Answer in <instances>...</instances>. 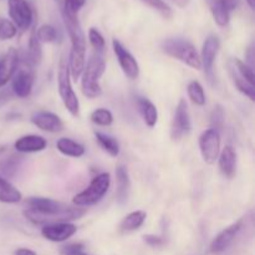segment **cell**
Segmentation results:
<instances>
[{
	"label": "cell",
	"instance_id": "obj_8",
	"mask_svg": "<svg viewBox=\"0 0 255 255\" xmlns=\"http://www.w3.org/2000/svg\"><path fill=\"white\" fill-rule=\"evenodd\" d=\"M192 129L191 115H189L188 106L186 100H181L176 107L173 120L171 125V138L173 141H178L182 137L187 136Z\"/></svg>",
	"mask_w": 255,
	"mask_h": 255
},
{
	"label": "cell",
	"instance_id": "obj_16",
	"mask_svg": "<svg viewBox=\"0 0 255 255\" xmlns=\"http://www.w3.org/2000/svg\"><path fill=\"white\" fill-rule=\"evenodd\" d=\"M32 85H34V72L31 71V69H22L12 79L11 90L15 96L25 99L31 94Z\"/></svg>",
	"mask_w": 255,
	"mask_h": 255
},
{
	"label": "cell",
	"instance_id": "obj_17",
	"mask_svg": "<svg viewBox=\"0 0 255 255\" xmlns=\"http://www.w3.org/2000/svg\"><path fill=\"white\" fill-rule=\"evenodd\" d=\"M46 139L39 134H26L22 136L15 142L14 147L20 153H35V152H41L46 148Z\"/></svg>",
	"mask_w": 255,
	"mask_h": 255
},
{
	"label": "cell",
	"instance_id": "obj_4",
	"mask_svg": "<svg viewBox=\"0 0 255 255\" xmlns=\"http://www.w3.org/2000/svg\"><path fill=\"white\" fill-rule=\"evenodd\" d=\"M162 51L192 69H202L198 51L196 46L188 40L181 39V37H171V39L164 40L162 42Z\"/></svg>",
	"mask_w": 255,
	"mask_h": 255
},
{
	"label": "cell",
	"instance_id": "obj_25",
	"mask_svg": "<svg viewBox=\"0 0 255 255\" xmlns=\"http://www.w3.org/2000/svg\"><path fill=\"white\" fill-rule=\"evenodd\" d=\"M229 72H231V76L232 79H233V82L234 85H236L237 89L239 90V91L242 92L243 95H246L247 97H248L251 101H254L255 100V87L254 85L249 84L248 81H247L246 79H243V77L241 76V75L237 72V70L234 69V66L232 65V62L229 61Z\"/></svg>",
	"mask_w": 255,
	"mask_h": 255
},
{
	"label": "cell",
	"instance_id": "obj_33",
	"mask_svg": "<svg viewBox=\"0 0 255 255\" xmlns=\"http://www.w3.org/2000/svg\"><path fill=\"white\" fill-rule=\"evenodd\" d=\"M20 157H10L9 159L0 162V178H5L11 177L16 171L17 166H19Z\"/></svg>",
	"mask_w": 255,
	"mask_h": 255
},
{
	"label": "cell",
	"instance_id": "obj_19",
	"mask_svg": "<svg viewBox=\"0 0 255 255\" xmlns=\"http://www.w3.org/2000/svg\"><path fill=\"white\" fill-rule=\"evenodd\" d=\"M117 179V202L120 204L126 203L131 191V181H129L128 171L125 166H119L116 168Z\"/></svg>",
	"mask_w": 255,
	"mask_h": 255
},
{
	"label": "cell",
	"instance_id": "obj_24",
	"mask_svg": "<svg viewBox=\"0 0 255 255\" xmlns=\"http://www.w3.org/2000/svg\"><path fill=\"white\" fill-rule=\"evenodd\" d=\"M22 194L15 186H12L7 179L0 178V202L7 204L19 203Z\"/></svg>",
	"mask_w": 255,
	"mask_h": 255
},
{
	"label": "cell",
	"instance_id": "obj_37",
	"mask_svg": "<svg viewBox=\"0 0 255 255\" xmlns=\"http://www.w3.org/2000/svg\"><path fill=\"white\" fill-rule=\"evenodd\" d=\"M85 4H86V0H64L61 4V10L72 12V14H79Z\"/></svg>",
	"mask_w": 255,
	"mask_h": 255
},
{
	"label": "cell",
	"instance_id": "obj_27",
	"mask_svg": "<svg viewBox=\"0 0 255 255\" xmlns=\"http://www.w3.org/2000/svg\"><path fill=\"white\" fill-rule=\"evenodd\" d=\"M187 92H188V97L192 101V104L196 105V106H204L206 105V92H204L203 86L201 85V82L191 81L187 86Z\"/></svg>",
	"mask_w": 255,
	"mask_h": 255
},
{
	"label": "cell",
	"instance_id": "obj_1",
	"mask_svg": "<svg viewBox=\"0 0 255 255\" xmlns=\"http://www.w3.org/2000/svg\"><path fill=\"white\" fill-rule=\"evenodd\" d=\"M25 206L27 208L24 211V216L27 221L35 226L41 227L60 222L75 221L86 213V211L81 207H71L62 202L42 197L29 198Z\"/></svg>",
	"mask_w": 255,
	"mask_h": 255
},
{
	"label": "cell",
	"instance_id": "obj_14",
	"mask_svg": "<svg viewBox=\"0 0 255 255\" xmlns=\"http://www.w3.org/2000/svg\"><path fill=\"white\" fill-rule=\"evenodd\" d=\"M19 65V52L10 47L6 54L0 59V87L5 86L14 77Z\"/></svg>",
	"mask_w": 255,
	"mask_h": 255
},
{
	"label": "cell",
	"instance_id": "obj_20",
	"mask_svg": "<svg viewBox=\"0 0 255 255\" xmlns=\"http://www.w3.org/2000/svg\"><path fill=\"white\" fill-rule=\"evenodd\" d=\"M137 106H138L139 114H141L144 124L151 128L156 126L157 121H158V111H157V107L154 106L153 102L149 101L146 97H138Z\"/></svg>",
	"mask_w": 255,
	"mask_h": 255
},
{
	"label": "cell",
	"instance_id": "obj_41",
	"mask_svg": "<svg viewBox=\"0 0 255 255\" xmlns=\"http://www.w3.org/2000/svg\"><path fill=\"white\" fill-rule=\"evenodd\" d=\"M14 254L15 255H37L34 251H31V249H27V248L16 249Z\"/></svg>",
	"mask_w": 255,
	"mask_h": 255
},
{
	"label": "cell",
	"instance_id": "obj_44",
	"mask_svg": "<svg viewBox=\"0 0 255 255\" xmlns=\"http://www.w3.org/2000/svg\"><path fill=\"white\" fill-rule=\"evenodd\" d=\"M56 1H57V2H59V4H60V5H61V4H62V1H64V0H56Z\"/></svg>",
	"mask_w": 255,
	"mask_h": 255
},
{
	"label": "cell",
	"instance_id": "obj_7",
	"mask_svg": "<svg viewBox=\"0 0 255 255\" xmlns=\"http://www.w3.org/2000/svg\"><path fill=\"white\" fill-rule=\"evenodd\" d=\"M199 149L204 162L213 164L221 153V133L213 128L206 129L199 137Z\"/></svg>",
	"mask_w": 255,
	"mask_h": 255
},
{
	"label": "cell",
	"instance_id": "obj_9",
	"mask_svg": "<svg viewBox=\"0 0 255 255\" xmlns=\"http://www.w3.org/2000/svg\"><path fill=\"white\" fill-rule=\"evenodd\" d=\"M219 49H221V41H219L218 36L209 35L204 40L203 47H202V54L199 57H201V66L203 67L204 75H206L209 82H212V80L214 79L213 69Z\"/></svg>",
	"mask_w": 255,
	"mask_h": 255
},
{
	"label": "cell",
	"instance_id": "obj_32",
	"mask_svg": "<svg viewBox=\"0 0 255 255\" xmlns=\"http://www.w3.org/2000/svg\"><path fill=\"white\" fill-rule=\"evenodd\" d=\"M231 62L234 66V69L237 70V72H238L243 79H246L249 84L254 85V72L252 66H249L248 64H246V62H243L239 59L231 60Z\"/></svg>",
	"mask_w": 255,
	"mask_h": 255
},
{
	"label": "cell",
	"instance_id": "obj_28",
	"mask_svg": "<svg viewBox=\"0 0 255 255\" xmlns=\"http://www.w3.org/2000/svg\"><path fill=\"white\" fill-rule=\"evenodd\" d=\"M211 10L213 14L214 20L219 26H227L231 19V12L218 1V0H211Z\"/></svg>",
	"mask_w": 255,
	"mask_h": 255
},
{
	"label": "cell",
	"instance_id": "obj_42",
	"mask_svg": "<svg viewBox=\"0 0 255 255\" xmlns=\"http://www.w3.org/2000/svg\"><path fill=\"white\" fill-rule=\"evenodd\" d=\"M176 5H178L179 7H186L188 6V4L191 2V0H172Z\"/></svg>",
	"mask_w": 255,
	"mask_h": 255
},
{
	"label": "cell",
	"instance_id": "obj_29",
	"mask_svg": "<svg viewBox=\"0 0 255 255\" xmlns=\"http://www.w3.org/2000/svg\"><path fill=\"white\" fill-rule=\"evenodd\" d=\"M91 121L97 126H110L114 122V115L110 110L107 109H97L92 111L91 116H90Z\"/></svg>",
	"mask_w": 255,
	"mask_h": 255
},
{
	"label": "cell",
	"instance_id": "obj_43",
	"mask_svg": "<svg viewBox=\"0 0 255 255\" xmlns=\"http://www.w3.org/2000/svg\"><path fill=\"white\" fill-rule=\"evenodd\" d=\"M247 2H248V5L251 6L252 10H254L255 7V0H247Z\"/></svg>",
	"mask_w": 255,
	"mask_h": 255
},
{
	"label": "cell",
	"instance_id": "obj_18",
	"mask_svg": "<svg viewBox=\"0 0 255 255\" xmlns=\"http://www.w3.org/2000/svg\"><path fill=\"white\" fill-rule=\"evenodd\" d=\"M237 152L232 146H226L218 156L219 171L227 178H233L237 172Z\"/></svg>",
	"mask_w": 255,
	"mask_h": 255
},
{
	"label": "cell",
	"instance_id": "obj_10",
	"mask_svg": "<svg viewBox=\"0 0 255 255\" xmlns=\"http://www.w3.org/2000/svg\"><path fill=\"white\" fill-rule=\"evenodd\" d=\"M9 15L12 24L20 30L29 29L34 20V11L26 0H9Z\"/></svg>",
	"mask_w": 255,
	"mask_h": 255
},
{
	"label": "cell",
	"instance_id": "obj_3",
	"mask_svg": "<svg viewBox=\"0 0 255 255\" xmlns=\"http://www.w3.org/2000/svg\"><path fill=\"white\" fill-rule=\"evenodd\" d=\"M106 70L104 54H94L90 56L87 64H85L84 71H82V94L89 99H96L102 94L100 79Z\"/></svg>",
	"mask_w": 255,
	"mask_h": 255
},
{
	"label": "cell",
	"instance_id": "obj_11",
	"mask_svg": "<svg viewBox=\"0 0 255 255\" xmlns=\"http://www.w3.org/2000/svg\"><path fill=\"white\" fill-rule=\"evenodd\" d=\"M112 47H114L117 61H119L120 66H121L125 75H126L127 77H129L131 80L137 79V77L139 76V66L137 60L133 57V55H132L117 39L112 40Z\"/></svg>",
	"mask_w": 255,
	"mask_h": 255
},
{
	"label": "cell",
	"instance_id": "obj_23",
	"mask_svg": "<svg viewBox=\"0 0 255 255\" xmlns=\"http://www.w3.org/2000/svg\"><path fill=\"white\" fill-rule=\"evenodd\" d=\"M56 148L59 149L60 153L67 157H74V158H79V157L85 154V147L80 144L79 142L74 141L71 138H60L56 142Z\"/></svg>",
	"mask_w": 255,
	"mask_h": 255
},
{
	"label": "cell",
	"instance_id": "obj_36",
	"mask_svg": "<svg viewBox=\"0 0 255 255\" xmlns=\"http://www.w3.org/2000/svg\"><path fill=\"white\" fill-rule=\"evenodd\" d=\"M141 1L144 2L146 5H148V6H151L152 9L157 10V11H158L162 16L166 17V19L172 16L171 7H169L166 2L162 1V0H141Z\"/></svg>",
	"mask_w": 255,
	"mask_h": 255
},
{
	"label": "cell",
	"instance_id": "obj_2",
	"mask_svg": "<svg viewBox=\"0 0 255 255\" xmlns=\"http://www.w3.org/2000/svg\"><path fill=\"white\" fill-rule=\"evenodd\" d=\"M61 11L64 24L70 36V41H71V50H70V56L67 59L70 75L76 81L81 76L85 64H86V37H85L82 27L80 25L77 14L64 11V10Z\"/></svg>",
	"mask_w": 255,
	"mask_h": 255
},
{
	"label": "cell",
	"instance_id": "obj_15",
	"mask_svg": "<svg viewBox=\"0 0 255 255\" xmlns=\"http://www.w3.org/2000/svg\"><path fill=\"white\" fill-rule=\"evenodd\" d=\"M31 122L40 128L41 131L50 132V133H56V132L62 131L64 124L61 119L57 115L47 111H39L32 115Z\"/></svg>",
	"mask_w": 255,
	"mask_h": 255
},
{
	"label": "cell",
	"instance_id": "obj_30",
	"mask_svg": "<svg viewBox=\"0 0 255 255\" xmlns=\"http://www.w3.org/2000/svg\"><path fill=\"white\" fill-rule=\"evenodd\" d=\"M35 34L40 42H55L57 40V30L52 25H42L35 30Z\"/></svg>",
	"mask_w": 255,
	"mask_h": 255
},
{
	"label": "cell",
	"instance_id": "obj_21",
	"mask_svg": "<svg viewBox=\"0 0 255 255\" xmlns=\"http://www.w3.org/2000/svg\"><path fill=\"white\" fill-rule=\"evenodd\" d=\"M42 57V50H41V42L37 40L36 34H35V30H32L31 35H30L29 39V45H27V51L25 55L24 60L26 62L27 66L30 69L37 66L41 61Z\"/></svg>",
	"mask_w": 255,
	"mask_h": 255
},
{
	"label": "cell",
	"instance_id": "obj_5",
	"mask_svg": "<svg viewBox=\"0 0 255 255\" xmlns=\"http://www.w3.org/2000/svg\"><path fill=\"white\" fill-rule=\"evenodd\" d=\"M111 186V176L107 172L97 174L90 182L89 187L74 197L72 202L76 207H90L99 203L109 192Z\"/></svg>",
	"mask_w": 255,
	"mask_h": 255
},
{
	"label": "cell",
	"instance_id": "obj_38",
	"mask_svg": "<svg viewBox=\"0 0 255 255\" xmlns=\"http://www.w3.org/2000/svg\"><path fill=\"white\" fill-rule=\"evenodd\" d=\"M61 255H89L84 252V246L80 243L69 244V246L62 247L60 251Z\"/></svg>",
	"mask_w": 255,
	"mask_h": 255
},
{
	"label": "cell",
	"instance_id": "obj_31",
	"mask_svg": "<svg viewBox=\"0 0 255 255\" xmlns=\"http://www.w3.org/2000/svg\"><path fill=\"white\" fill-rule=\"evenodd\" d=\"M89 40L92 49H94V52H97V54H104L106 42H105L104 36H102V34L99 31V30L95 29V27H91V29L89 30Z\"/></svg>",
	"mask_w": 255,
	"mask_h": 255
},
{
	"label": "cell",
	"instance_id": "obj_12",
	"mask_svg": "<svg viewBox=\"0 0 255 255\" xmlns=\"http://www.w3.org/2000/svg\"><path fill=\"white\" fill-rule=\"evenodd\" d=\"M243 228V219H239L236 223L231 224L229 227H227L226 229L221 232L216 238L212 241L211 247H209V251L213 254H221L223 252H226L229 247L232 246V243L234 242V239L237 238L239 232Z\"/></svg>",
	"mask_w": 255,
	"mask_h": 255
},
{
	"label": "cell",
	"instance_id": "obj_34",
	"mask_svg": "<svg viewBox=\"0 0 255 255\" xmlns=\"http://www.w3.org/2000/svg\"><path fill=\"white\" fill-rule=\"evenodd\" d=\"M224 120H226V115H224L223 107L221 105H217L211 114V128L216 129L217 132L221 133L224 127Z\"/></svg>",
	"mask_w": 255,
	"mask_h": 255
},
{
	"label": "cell",
	"instance_id": "obj_6",
	"mask_svg": "<svg viewBox=\"0 0 255 255\" xmlns=\"http://www.w3.org/2000/svg\"><path fill=\"white\" fill-rule=\"evenodd\" d=\"M69 62L65 56L60 59L59 72H57V84H59V94L62 100V104L66 107L67 111L74 117H77L80 114V102L75 94L74 89L71 86V80H70Z\"/></svg>",
	"mask_w": 255,
	"mask_h": 255
},
{
	"label": "cell",
	"instance_id": "obj_39",
	"mask_svg": "<svg viewBox=\"0 0 255 255\" xmlns=\"http://www.w3.org/2000/svg\"><path fill=\"white\" fill-rule=\"evenodd\" d=\"M143 241L146 242V244H148L149 247H161L163 244V239L159 238V237L153 236V234H147L143 237Z\"/></svg>",
	"mask_w": 255,
	"mask_h": 255
},
{
	"label": "cell",
	"instance_id": "obj_26",
	"mask_svg": "<svg viewBox=\"0 0 255 255\" xmlns=\"http://www.w3.org/2000/svg\"><path fill=\"white\" fill-rule=\"evenodd\" d=\"M95 137H96V141L99 142V144L102 147V149L106 151L110 156H119L120 144L116 138H114V137L109 136V134L106 133H102V132H95Z\"/></svg>",
	"mask_w": 255,
	"mask_h": 255
},
{
	"label": "cell",
	"instance_id": "obj_40",
	"mask_svg": "<svg viewBox=\"0 0 255 255\" xmlns=\"http://www.w3.org/2000/svg\"><path fill=\"white\" fill-rule=\"evenodd\" d=\"M218 1L221 2V4L223 5V6L226 7L229 12H231V11H233L237 6H238L241 0H218Z\"/></svg>",
	"mask_w": 255,
	"mask_h": 255
},
{
	"label": "cell",
	"instance_id": "obj_35",
	"mask_svg": "<svg viewBox=\"0 0 255 255\" xmlns=\"http://www.w3.org/2000/svg\"><path fill=\"white\" fill-rule=\"evenodd\" d=\"M16 35V26L12 21L0 17V40H9Z\"/></svg>",
	"mask_w": 255,
	"mask_h": 255
},
{
	"label": "cell",
	"instance_id": "obj_22",
	"mask_svg": "<svg viewBox=\"0 0 255 255\" xmlns=\"http://www.w3.org/2000/svg\"><path fill=\"white\" fill-rule=\"evenodd\" d=\"M147 214L143 211H134L127 214L122 222L120 223V231L122 233H131V232L138 231L143 223L146 222Z\"/></svg>",
	"mask_w": 255,
	"mask_h": 255
},
{
	"label": "cell",
	"instance_id": "obj_13",
	"mask_svg": "<svg viewBox=\"0 0 255 255\" xmlns=\"http://www.w3.org/2000/svg\"><path fill=\"white\" fill-rule=\"evenodd\" d=\"M77 232V227L70 222L47 224L41 228V236L54 243H61L71 238Z\"/></svg>",
	"mask_w": 255,
	"mask_h": 255
}]
</instances>
